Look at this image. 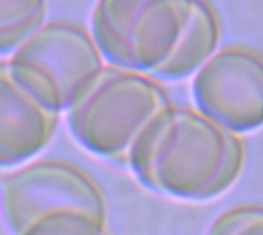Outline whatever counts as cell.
<instances>
[{
  "mask_svg": "<svg viewBox=\"0 0 263 235\" xmlns=\"http://www.w3.org/2000/svg\"><path fill=\"white\" fill-rule=\"evenodd\" d=\"M91 35L109 66L180 80L211 58L220 26L202 2L105 0L94 5Z\"/></svg>",
  "mask_w": 263,
  "mask_h": 235,
  "instance_id": "cell-1",
  "label": "cell"
},
{
  "mask_svg": "<svg viewBox=\"0 0 263 235\" xmlns=\"http://www.w3.org/2000/svg\"><path fill=\"white\" fill-rule=\"evenodd\" d=\"M243 162L240 137L197 111L173 105L139 139L128 168L153 192L205 202L223 194L237 180Z\"/></svg>",
  "mask_w": 263,
  "mask_h": 235,
  "instance_id": "cell-2",
  "label": "cell"
},
{
  "mask_svg": "<svg viewBox=\"0 0 263 235\" xmlns=\"http://www.w3.org/2000/svg\"><path fill=\"white\" fill-rule=\"evenodd\" d=\"M171 106L168 92L153 77L105 66L66 112L68 128L91 154L128 166L139 139Z\"/></svg>",
  "mask_w": 263,
  "mask_h": 235,
  "instance_id": "cell-3",
  "label": "cell"
},
{
  "mask_svg": "<svg viewBox=\"0 0 263 235\" xmlns=\"http://www.w3.org/2000/svg\"><path fill=\"white\" fill-rule=\"evenodd\" d=\"M9 65L17 79L57 114L68 112L106 66L92 35L68 22L40 26L11 55Z\"/></svg>",
  "mask_w": 263,
  "mask_h": 235,
  "instance_id": "cell-4",
  "label": "cell"
},
{
  "mask_svg": "<svg viewBox=\"0 0 263 235\" xmlns=\"http://www.w3.org/2000/svg\"><path fill=\"white\" fill-rule=\"evenodd\" d=\"M2 209L9 231L22 235L37 219L62 211L106 217L100 186L79 166L62 160L31 163L2 179Z\"/></svg>",
  "mask_w": 263,
  "mask_h": 235,
  "instance_id": "cell-5",
  "label": "cell"
},
{
  "mask_svg": "<svg viewBox=\"0 0 263 235\" xmlns=\"http://www.w3.org/2000/svg\"><path fill=\"white\" fill-rule=\"evenodd\" d=\"M193 99L199 112L239 135L263 126V55L231 46L213 55L196 74Z\"/></svg>",
  "mask_w": 263,
  "mask_h": 235,
  "instance_id": "cell-6",
  "label": "cell"
},
{
  "mask_svg": "<svg viewBox=\"0 0 263 235\" xmlns=\"http://www.w3.org/2000/svg\"><path fill=\"white\" fill-rule=\"evenodd\" d=\"M59 117L17 79L9 60L0 62V168L37 155L51 142Z\"/></svg>",
  "mask_w": 263,
  "mask_h": 235,
  "instance_id": "cell-7",
  "label": "cell"
},
{
  "mask_svg": "<svg viewBox=\"0 0 263 235\" xmlns=\"http://www.w3.org/2000/svg\"><path fill=\"white\" fill-rule=\"evenodd\" d=\"M46 14V2L0 0V55L14 54L45 25Z\"/></svg>",
  "mask_w": 263,
  "mask_h": 235,
  "instance_id": "cell-8",
  "label": "cell"
},
{
  "mask_svg": "<svg viewBox=\"0 0 263 235\" xmlns=\"http://www.w3.org/2000/svg\"><path fill=\"white\" fill-rule=\"evenodd\" d=\"M22 235H111V231L108 219L62 211L37 219Z\"/></svg>",
  "mask_w": 263,
  "mask_h": 235,
  "instance_id": "cell-9",
  "label": "cell"
},
{
  "mask_svg": "<svg viewBox=\"0 0 263 235\" xmlns=\"http://www.w3.org/2000/svg\"><path fill=\"white\" fill-rule=\"evenodd\" d=\"M208 235H263V206L243 205L222 214Z\"/></svg>",
  "mask_w": 263,
  "mask_h": 235,
  "instance_id": "cell-10",
  "label": "cell"
}]
</instances>
